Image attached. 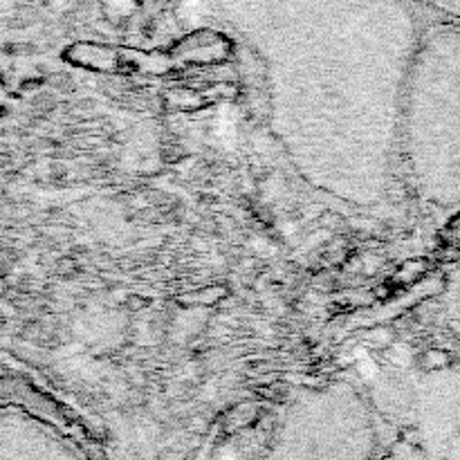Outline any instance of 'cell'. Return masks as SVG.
<instances>
[{
    "instance_id": "2",
    "label": "cell",
    "mask_w": 460,
    "mask_h": 460,
    "mask_svg": "<svg viewBox=\"0 0 460 460\" xmlns=\"http://www.w3.org/2000/svg\"><path fill=\"white\" fill-rule=\"evenodd\" d=\"M418 424L431 460H460V359L422 378Z\"/></svg>"
},
{
    "instance_id": "4",
    "label": "cell",
    "mask_w": 460,
    "mask_h": 460,
    "mask_svg": "<svg viewBox=\"0 0 460 460\" xmlns=\"http://www.w3.org/2000/svg\"><path fill=\"white\" fill-rule=\"evenodd\" d=\"M413 3L431 14H438L442 23L460 25V0H413Z\"/></svg>"
},
{
    "instance_id": "3",
    "label": "cell",
    "mask_w": 460,
    "mask_h": 460,
    "mask_svg": "<svg viewBox=\"0 0 460 460\" xmlns=\"http://www.w3.org/2000/svg\"><path fill=\"white\" fill-rule=\"evenodd\" d=\"M444 312H447V323H449L456 346L460 351V267L456 269V274L449 283L447 301H444Z\"/></svg>"
},
{
    "instance_id": "1",
    "label": "cell",
    "mask_w": 460,
    "mask_h": 460,
    "mask_svg": "<svg viewBox=\"0 0 460 460\" xmlns=\"http://www.w3.org/2000/svg\"><path fill=\"white\" fill-rule=\"evenodd\" d=\"M400 171L436 209L460 207V25L424 30L400 119Z\"/></svg>"
}]
</instances>
